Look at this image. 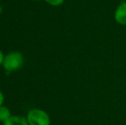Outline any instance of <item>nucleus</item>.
I'll return each mask as SVG.
<instances>
[{
	"instance_id": "1",
	"label": "nucleus",
	"mask_w": 126,
	"mask_h": 125,
	"mask_svg": "<svg viewBox=\"0 0 126 125\" xmlns=\"http://www.w3.org/2000/svg\"><path fill=\"white\" fill-rule=\"evenodd\" d=\"M23 55L19 52H11L4 56L3 67L7 72H15L19 70L23 64Z\"/></svg>"
},
{
	"instance_id": "2",
	"label": "nucleus",
	"mask_w": 126,
	"mask_h": 125,
	"mask_svg": "<svg viewBox=\"0 0 126 125\" xmlns=\"http://www.w3.org/2000/svg\"><path fill=\"white\" fill-rule=\"evenodd\" d=\"M29 125H50V116L44 110L33 108L28 112L26 117Z\"/></svg>"
},
{
	"instance_id": "8",
	"label": "nucleus",
	"mask_w": 126,
	"mask_h": 125,
	"mask_svg": "<svg viewBox=\"0 0 126 125\" xmlns=\"http://www.w3.org/2000/svg\"><path fill=\"white\" fill-rule=\"evenodd\" d=\"M3 102H4V95H3V92L0 91V106L3 105Z\"/></svg>"
},
{
	"instance_id": "10",
	"label": "nucleus",
	"mask_w": 126,
	"mask_h": 125,
	"mask_svg": "<svg viewBox=\"0 0 126 125\" xmlns=\"http://www.w3.org/2000/svg\"><path fill=\"white\" fill-rule=\"evenodd\" d=\"M125 1H126V0H125Z\"/></svg>"
},
{
	"instance_id": "6",
	"label": "nucleus",
	"mask_w": 126,
	"mask_h": 125,
	"mask_svg": "<svg viewBox=\"0 0 126 125\" xmlns=\"http://www.w3.org/2000/svg\"><path fill=\"white\" fill-rule=\"evenodd\" d=\"M44 1L51 6H59V5L63 4L64 0H44Z\"/></svg>"
},
{
	"instance_id": "5",
	"label": "nucleus",
	"mask_w": 126,
	"mask_h": 125,
	"mask_svg": "<svg viewBox=\"0 0 126 125\" xmlns=\"http://www.w3.org/2000/svg\"><path fill=\"white\" fill-rule=\"evenodd\" d=\"M11 112H10V109L7 106L4 105H1L0 106V122L4 123L6 120H8L10 117H11Z\"/></svg>"
},
{
	"instance_id": "4",
	"label": "nucleus",
	"mask_w": 126,
	"mask_h": 125,
	"mask_svg": "<svg viewBox=\"0 0 126 125\" xmlns=\"http://www.w3.org/2000/svg\"><path fill=\"white\" fill-rule=\"evenodd\" d=\"M3 125H29L28 120L23 116H11L8 120L3 123Z\"/></svg>"
},
{
	"instance_id": "9",
	"label": "nucleus",
	"mask_w": 126,
	"mask_h": 125,
	"mask_svg": "<svg viewBox=\"0 0 126 125\" xmlns=\"http://www.w3.org/2000/svg\"><path fill=\"white\" fill-rule=\"evenodd\" d=\"M32 1H35V2H38V1H41V0H32Z\"/></svg>"
},
{
	"instance_id": "3",
	"label": "nucleus",
	"mask_w": 126,
	"mask_h": 125,
	"mask_svg": "<svg viewBox=\"0 0 126 125\" xmlns=\"http://www.w3.org/2000/svg\"><path fill=\"white\" fill-rule=\"evenodd\" d=\"M114 19L118 24L126 26V1L118 4L114 12Z\"/></svg>"
},
{
	"instance_id": "7",
	"label": "nucleus",
	"mask_w": 126,
	"mask_h": 125,
	"mask_svg": "<svg viewBox=\"0 0 126 125\" xmlns=\"http://www.w3.org/2000/svg\"><path fill=\"white\" fill-rule=\"evenodd\" d=\"M4 54L3 52L1 51L0 49V66H3V59H4Z\"/></svg>"
}]
</instances>
